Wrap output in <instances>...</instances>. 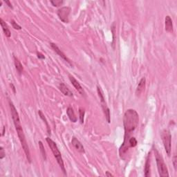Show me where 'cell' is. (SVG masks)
Instances as JSON below:
<instances>
[{
    "mask_svg": "<svg viewBox=\"0 0 177 177\" xmlns=\"http://www.w3.org/2000/svg\"><path fill=\"white\" fill-rule=\"evenodd\" d=\"M9 106H10L11 112V115H12V118H13V122H14V125H15V129H16L17 132H18L19 139H20V143H21L22 148H23L24 151L26 154V159H27V160L29 161V163H31V154H30L29 146H28L27 143H26L25 136H24L23 129H22V127L21 125V122H20V117H19V114H18V112H17L15 107V105H13L12 101L9 100Z\"/></svg>",
    "mask_w": 177,
    "mask_h": 177,
    "instance_id": "cell-1",
    "label": "cell"
},
{
    "mask_svg": "<svg viewBox=\"0 0 177 177\" xmlns=\"http://www.w3.org/2000/svg\"><path fill=\"white\" fill-rule=\"evenodd\" d=\"M139 122V116L136 111L133 110H128L124 114L123 123L125 127V140L121 148L125 147L127 143V141L130 138V135L136 128L138 127Z\"/></svg>",
    "mask_w": 177,
    "mask_h": 177,
    "instance_id": "cell-2",
    "label": "cell"
},
{
    "mask_svg": "<svg viewBox=\"0 0 177 177\" xmlns=\"http://www.w3.org/2000/svg\"><path fill=\"white\" fill-rule=\"evenodd\" d=\"M46 140L47 143H48V146L50 147L51 150V151L53 152V154L54 156H55L56 160H57V162H58V165H60V168H61L62 170H63V172L64 174H65V175H67V172H66V169L65 167V164H64L63 157H62L61 153H60L57 145H56L55 143L54 142V141L51 138H48V137H47V138H46Z\"/></svg>",
    "mask_w": 177,
    "mask_h": 177,
    "instance_id": "cell-3",
    "label": "cell"
},
{
    "mask_svg": "<svg viewBox=\"0 0 177 177\" xmlns=\"http://www.w3.org/2000/svg\"><path fill=\"white\" fill-rule=\"evenodd\" d=\"M155 156H156V164H157V168L159 171V174L160 176L161 177H167L169 176L168 170H167V166L164 163L163 158L159 154V152L157 150H155Z\"/></svg>",
    "mask_w": 177,
    "mask_h": 177,
    "instance_id": "cell-4",
    "label": "cell"
},
{
    "mask_svg": "<svg viewBox=\"0 0 177 177\" xmlns=\"http://www.w3.org/2000/svg\"><path fill=\"white\" fill-rule=\"evenodd\" d=\"M161 138L165 152H166L167 155L169 156L171 154V139H172L170 131L167 129H164L161 133Z\"/></svg>",
    "mask_w": 177,
    "mask_h": 177,
    "instance_id": "cell-5",
    "label": "cell"
},
{
    "mask_svg": "<svg viewBox=\"0 0 177 177\" xmlns=\"http://www.w3.org/2000/svg\"><path fill=\"white\" fill-rule=\"evenodd\" d=\"M71 8L68 6H64L60 8L58 11V15L61 21H63L65 23H68L69 22V18L70 15Z\"/></svg>",
    "mask_w": 177,
    "mask_h": 177,
    "instance_id": "cell-6",
    "label": "cell"
},
{
    "mask_svg": "<svg viewBox=\"0 0 177 177\" xmlns=\"http://www.w3.org/2000/svg\"><path fill=\"white\" fill-rule=\"evenodd\" d=\"M69 80L71 81V82L72 83V84L74 86L75 88L78 91L80 94H81V96H85V92H84L83 88L81 86V85L80 84V83L78 82V81L76 80V78H74L73 76H71V75L69 74Z\"/></svg>",
    "mask_w": 177,
    "mask_h": 177,
    "instance_id": "cell-7",
    "label": "cell"
},
{
    "mask_svg": "<svg viewBox=\"0 0 177 177\" xmlns=\"http://www.w3.org/2000/svg\"><path fill=\"white\" fill-rule=\"evenodd\" d=\"M50 44H51V48H53V50L54 51H55L56 53H57L58 55L60 56V57H61L63 60H65L67 63L71 65L70 60L68 59V58L65 55V53H64L60 49L59 47H58L57 45H56L55 44H54V43H50Z\"/></svg>",
    "mask_w": 177,
    "mask_h": 177,
    "instance_id": "cell-8",
    "label": "cell"
},
{
    "mask_svg": "<svg viewBox=\"0 0 177 177\" xmlns=\"http://www.w3.org/2000/svg\"><path fill=\"white\" fill-rule=\"evenodd\" d=\"M71 143H72L73 147H74L79 152L82 154H84V152H85L84 146L82 145V144L80 142V140H79L78 138H76V137H73L72 140H71Z\"/></svg>",
    "mask_w": 177,
    "mask_h": 177,
    "instance_id": "cell-9",
    "label": "cell"
},
{
    "mask_svg": "<svg viewBox=\"0 0 177 177\" xmlns=\"http://www.w3.org/2000/svg\"><path fill=\"white\" fill-rule=\"evenodd\" d=\"M165 31L167 32H169V33H173L174 29H173L172 20L169 15L165 17Z\"/></svg>",
    "mask_w": 177,
    "mask_h": 177,
    "instance_id": "cell-10",
    "label": "cell"
},
{
    "mask_svg": "<svg viewBox=\"0 0 177 177\" xmlns=\"http://www.w3.org/2000/svg\"><path fill=\"white\" fill-rule=\"evenodd\" d=\"M145 83H146V79L145 78H143L139 82L138 85L136 88V94L137 96H140L141 93L144 91L145 88Z\"/></svg>",
    "mask_w": 177,
    "mask_h": 177,
    "instance_id": "cell-11",
    "label": "cell"
},
{
    "mask_svg": "<svg viewBox=\"0 0 177 177\" xmlns=\"http://www.w3.org/2000/svg\"><path fill=\"white\" fill-rule=\"evenodd\" d=\"M59 88H60V91H61L65 96H69V97H73V93L70 91V90H69V88H68L67 86H66L64 83L60 84Z\"/></svg>",
    "mask_w": 177,
    "mask_h": 177,
    "instance_id": "cell-12",
    "label": "cell"
},
{
    "mask_svg": "<svg viewBox=\"0 0 177 177\" xmlns=\"http://www.w3.org/2000/svg\"><path fill=\"white\" fill-rule=\"evenodd\" d=\"M151 167H150V155L149 154L146 159L145 164V176L149 177L151 176Z\"/></svg>",
    "mask_w": 177,
    "mask_h": 177,
    "instance_id": "cell-13",
    "label": "cell"
},
{
    "mask_svg": "<svg viewBox=\"0 0 177 177\" xmlns=\"http://www.w3.org/2000/svg\"><path fill=\"white\" fill-rule=\"evenodd\" d=\"M13 59H14V64H15V69L16 70L18 71V73L20 75H21L22 72H23V66H22L21 62L19 60V59L18 58H16L15 56H13Z\"/></svg>",
    "mask_w": 177,
    "mask_h": 177,
    "instance_id": "cell-14",
    "label": "cell"
},
{
    "mask_svg": "<svg viewBox=\"0 0 177 177\" xmlns=\"http://www.w3.org/2000/svg\"><path fill=\"white\" fill-rule=\"evenodd\" d=\"M0 24H1V28H2V30H3L4 33L6 36L7 37H10L11 35V31L8 29V25H7L6 23V22L4 21L2 18L0 19Z\"/></svg>",
    "mask_w": 177,
    "mask_h": 177,
    "instance_id": "cell-15",
    "label": "cell"
},
{
    "mask_svg": "<svg viewBox=\"0 0 177 177\" xmlns=\"http://www.w3.org/2000/svg\"><path fill=\"white\" fill-rule=\"evenodd\" d=\"M67 114L68 117H69V120H71L72 122H76L77 121V117L76 116V114H75L74 111L72 109V107H69L67 110Z\"/></svg>",
    "mask_w": 177,
    "mask_h": 177,
    "instance_id": "cell-16",
    "label": "cell"
},
{
    "mask_svg": "<svg viewBox=\"0 0 177 177\" xmlns=\"http://www.w3.org/2000/svg\"><path fill=\"white\" fill-rule=\"evenodd\" d=\"M38 114H39V117H40L41 119H42L43 120V121H44V122L45 123V125H46V126L47 132H48V135H51V129H50L49 125H48V121H47L46 117H45V116L44 115V114H43L41 110H39L38 111Z\"/></svg>",
    "mask_w": 177,
    "mask_h": 177,
    "instance_id": "cell-17",
    "label": "cell"
},
{
    "mask_svg": "<svg viewBox=\"0 0 177 177\" xmlns=\"http://www.w3.org/2000/svg\"><path fill=\"white\" fill-rule=\"evenodd\" d=\"M39 150H40V153L42 154L43 159H44V161H46V151H45V149L43 145V143L42 141H39Z\"/></svg>",
    "mask_w": 177,
    "mask_h": 177,
    "instance_id": "cell-18",
    "label": "cell"
},
{
    "mask_svg": "<svg viewBox=\"0 0 177 177\" xmlns=\"http://www.w3.org/2000/svg\"><path fill=\"white\" fill-rule=\"evenodd\" d=\"M84 114H85V112H84L83 109L80 108V110H79V116H80V122L81 124H82L84 122Z\"/></svg>",
    "mask_w": 177,
    "mask_h": 177,
    "instance_id": "cell-19",
    "label": "cell"
},
{
    "mask_svg": "<svg viewBox=\"0 0 177 177\" xmlns=\"http://www.w3.org/2000/svg\"><path fill=\"white\" fill-rule=\"evenodd\" d=\"M51 3L52 4V5L53 6H60L63 4V1L62 0H53V1H51Z\"/></svg>",
    "mask_w": 177,
    "mask_h": 177,
    "instance_id": "cell-20",
    "label": "cell"
},
{
    "mask_svg": "<svg viewBox=\"0 0 177 177\" xmlns=\"http://www.w3.org/2000/svg\"><path fill=\"white\" fill-rule=\"evenodd\" d=\"M11 24H12L13 28H14L15 30H21L22 29L21 26L19 25L18 24H17V22H15L13 20H11Z\"/></svg>",
    "mask_w": 177,
    "mask_h": 177,
    "instance_id": "cell-21",
    "label": "cell"
},
{
    "mask_svg": "<svg viewBox=\"0 0 177 177\" xmlns=\"http://www.w3.org/2000/svg\"><path fill=\"white\" fill-rule=\"evenodd\" d=\"M176 162H177V157H176V154H174V156H173V158H172V163H173V165H174L175 171H176V169H177V163H176Z\"/></svg>",
    "mask_w": 177,
    "mask_h": 177,
    "instance_id": "cell-22",
    "label": "cell"
},
{
    "mask_svg": "<svg viewBox=\"0 0 177 177\" xmlns=\"http://www.w3.org/2000/svg\"><path fill=\"white\" fill-rule=\"evenodd\" d=\"M5 155L6 153L4 152V150L2 147H1V148H0V159L2 160L5 157Z\"/></svg>",
    "mask_w": 177,
    "mask_h": 177,
    "instance_id": "cell-23",
    "label": "cell"
},
{
    "mask_svg": "<svg viewBox=\"0 0 177 177\" xmlns=\"http://www.w3.org/2000/svg\"><path fill=\"white\" fill-rule=\"evenodd\" d=\"M37 58H38L39 59H40V60H44V59H45V56L44 55H43L42 53L37 52Z\"/></svg>",
    "mask_w": 177,
    "mask_h": 177,
    "instance_id": "cell-24",
    "label": "cell"
},
{
    "mask_svg": "<svg viewBox=\"0 0 177 177\" xmlns=\"http://www.w3.org/2000/svg\"><path fill=\"white\" fill-rule=\"evenodd\" d=\"M4 2L7 5H8V6L9 7V8H11V9H13V6H12V4H11V3L10 2V1H4Z\"/></svg>",
    "mask_w": 177,
    "mask_h": 177,
    "instance_id": "cell-25",
    "label": "cell"
},
{
    "mask_svg": "<svg viewBox=\"0 0 177 177\" xmlns=\"http://www.w3.org/2000/svg\"><path fill=\"white\" fill-rule=\"evenodd\" d=\"M10 86L12 87V90L13 91V92H14V93H16V90H15V86L13 85V83H11L10 84Z\"/></svg>",
    "mask_w": 177,
    "mask_h": 177,
    "instance_id": "cell-26",
    "label": "cell"
},
{
    "mask_svg": "<svg viewBox=\"0 0 177 177\" xmlns=\"http://www.w3.org/2000/svg\"><path fill=\"white\" fill-rule=\"evenodd\" d=\"M105 175H106L107 176H109V177H110V176H114V175L112 174H111V173H110L109 172H106V174H105Z\"/></svg>",
    "mask_w": 177,
    "mask_h": 177,
    "instance_id": "cell-27",
    "label": "cell"
}]
</instances>
